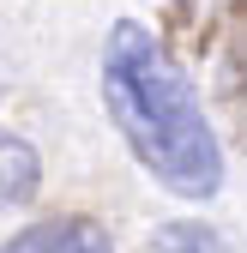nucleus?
<instances>
[{"label": "nucleus", "instance_id": "f257e3e1", "mask_svg": "<svg viewBox=\"0 0 247 253\" xmlns=\"http://www.w3.org/2000/svg\"><path fill=\"white\" fill-rule=\"evenodd\" d=\"M103 103L139 163L181 199H211L223 187V145L181 67L145 24H115L103 48Z\"/></svg>", "mask_w": 247, "mask_h": 253}, {"label": "nucleus", "instance_id": "f03ea898", "mask_svg": "<svg viewBox=\"0 0 247 253\" xmlns=\"http://www.w3.org/2000/svg\"><path fill=\"white\" fill-rule=\"evenodd\" d=\"M0 253H109V241H103L97 223H84V217H48V223L18 229Z\"/></svg>", "mask_w": 247, "mask_h": 253}, {"label": "nucleus", "instance_id": "7ed1b4c3", "mask_svg": "<svg viewBox=\"0 0 247 253\" xmlns=\"http://www.w3.org/2000/svg\"><path fill=\"white\" fill-rule=\"evenodd\" d=\"M37 181H42L37 151H30L24 139H12V133H0V211L24 205L30 193H37Z\"/></svg>", "mask_w": 247, "mask_h": 253}, {"label": "nucleus", "instance_id": "20e7f679", "mask_svg": "<svg viewBox=\"0 0 247 253\" xmlns=\"http://www.w3.org/2000/svg\"><path fill=\"white\" fill-rule=\"evenodd\" d=\"M157 253H223V235L205 223H169L157 235Z\"/></svg>", "mask_w": 247, "mask_h": 253}]
</instances>
